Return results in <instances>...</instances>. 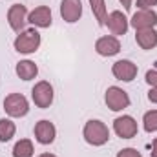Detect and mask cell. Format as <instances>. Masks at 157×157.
<instances>
[{
	"instance_id": "4316f807",
	"label": "cell",
	"mask_w": 157,
	"mask_h": 157,
	"mask_svg": "<svg viewBox=\"0 0 157 157\" xmlns=\"http://www.w3.org/2000/svg\"><path fill=\"white\" fill-rule=\"evenodd\" d=\"M39 157H57V155H53V154H42V155H39Z\"/></svg>"
},
{
	"instance_id": "d6986e66",
	"label": "cell",
	"mask_w": 157,
	"mask_h": 157,
	"mask_svg": "<svg viewBox=\"0 0 157 157\" xmlns=\"http://www.w3.org/2000/svg\"><path fill=\"white\" fill-rule=\"evenodd\" d=\"M17 126L9 119H0V143H7L15 137Z\"/></svg>"
},
{
	"instance_id": "277c9868",
	"label": "cell",
	"mask_w": 157,
	"mask_h": 157,
	"mask_svg": "<svg viewBox=\"0 0 157 157\" xmlns=\"http://www.w3.org/2000/svg\"><path fill=\"white\" fill-rule=\"evenodd\" d=\"M53 97H55L53 86H51L48 80H40V82H37V84L33 86V90H31V99H33L35 106H37V108H42V110H46V108L51 106Z\"/></svg>"
},
{
	"instance_id": "d4e9b609",
	"label": "cell",
	"mask_w": 157,
	"mask_h": 157,
	"mask_svg": "<svg viewBox=\"0 0 157 157\" xmlns=\"http://www.w3.org/2000/svg\"><path fill=\"white\" fill-rule=\"evenodd\" d=\"M150 157H157V137L152 143V152H150Z\"/></svg>"
},
{
	"instance_id": "9a60e30c",
	"label": "cell",
	"mask_w": 157,
	"mask_h": 157,
	"mask_svg": "<svg viewBox=\"0 0 157 157\" xmlns=\"http://www.w3.org/2000/svg\"><path fill=\"white\" fill-rule=\"evenodd\" d=\"M135 42L143 49H154L157 46V31L154 28H150V29H139V31H135Z\"/></svg>"
},
{
	"instance_id": "6da1fadb",
	"label": "cell",
	"mask_w": 157,
	"mask_h": 157,
	"mask_svg": "<svg viewBox=\"0 0 157 157\" xmlns=\"http://www.w3.org/2000/svg\"><path fill=\"white\" fill-rule=\"evenodd\" d=\"M82 135L86 139L88 144L91 146H102L110 141V130L108 126L102 122V121H97V119H91L84 124V130H82Z\"/></svg>"
},
{
	"instance_id": "44dd1931",
	"label": "cell",
	"mask_w": 157,
	"mask_h": 157,
	"mask_svg": "<svg viewBox=\"0 0 157 157\" xmlns=\"http://www.w3.org/2000/svg\"><path fill=\"white\" fill-rule=\"evenodd\" d=\"M117 157H143V155L135 148H124V150H121L117 154Z\"/></svg>"
},
{
	"instance_id": "5bb4252c",
	"label": "cell",
	"mask_w": 157,
	"mask_h": 157,
	"mask_svg": "<svg viewBox=\"0 0 157 157\" xmlns=\"http://www.w3.org/2000/svg\"><path fill=\"white\" fill-rule=\"evenodd\" d=\"M28 22H31L37 28H49L53 18H51V9L48 6H39L28 15Z\"/></svg>"
},
{
	"instance_id": "cb8c5ba5",
	"label": "cell",
	"mask_w": 157,
	"mask_h": 157,
	"mask_svg": "<svg viewBox=\"0 0 157 157\" xmlns=\"http://www.w3.org/2000/svg\"><path fill=\"white\" fill-rule=\"evenodd\" d=\"M148 99H150V102L157 104V86H152V88H150V91H148Z\"/></svg>"
},
{
	"instance_id": "5b68a950",
	"label": "cell",
	"mask_w": 157,
	"mask_h": 157,
	"mask_svg": "<svg viewBox=\"0 0 157 157\" xmlns=\"http://www.w3.org/2000/svg\"><path fill=\"white\" fill-rule=\"evenodd\" d=\"M104 101H106V106L112 112H122L124 108L130 106V95L122 88H119V86H110L106 90Z\"/></svg>"
},
{
	"instance_id": "8992f818",
	"label": "cell",
	"mask_w": 157,
	"mask_h": 157,
	"mask_svg": "<svg viewBox=\"0 0 157 157\" xmlns=\"http://www.w3.org/2000/svg\"><path fill=\"white\" fill-rule=\"evenodd\" d=\"M7 22H9L13 31L22 33L24 28H26V22H28V9H26V6L13 4L9 7V11H7Z\"/></svg>"
},
{
	"instance_id": "ac0fdd59",
	"label": "cell",
	"mask_w": 157,
	"mask_h": 157,
	"mask_svg": "<svg viewBox=\"0 0 157 157\" xmlns=\"http://www.w3.org/2000/svg\"><path fill=\"white\" fill-rule=\"evenodd\" d=\"M33 143L29 139H20L15 146H13V157H33Z\"/></svg>"
},
{
	"instance_id": "ba28073f",
	"label": "cell",
	"mask_w": 157,
	"mask_h": 157,
	"mask_svg": "<svg viewBox=\"0 0 157 157\" xmlns=\"http://www.w3.org/2000/svg\"><path fill=\"white\" fill-rule=\"evenodd\" d=\"M130 24L135 28V31L139 29H150L157 24V13L154 9H137L130 20Z\"/></svg>"
},
{
	"instance_id": "e0dca14e",
	"label": "cell",
	"mask_w": 157,
	"mask_h": 157,
	"mask_svg": "<svg viewBox=\"0 0 157 157\" xmlns=\"http://www.w3.org/2000/svg\"><path fill=\"white\" fill-rule=\"evenodd\" d=\"M90 6H91L93 17H95V20L99 22V26H104V24H106V18H108L106 2H104V0H90Z\"/></svg>"
},
{
	"instance_id": "9c48e42d",
	"label": "cell",
	"mask_w": 157,
	"mask_h": 157,
	"mask_svg": "<svg viewBox=\"0 0 157 157\" xmlns=\"http://www.w3.org/2000/svg\"><path fill=\"white\" fill-rule=\"evenodd\" d=\"M112 73L115 78L122 80V82H132L137 77V64H133L132 60H126V59L117 60L112 66Z\"/></svg>"
},
{
	"instance_id": "2e32d148",
	"label": "cell",
	"mask_w": 157,
	"mask_h": 157,
	"mask_svg": "<svg viewBox=\"0 0 157 157\" xmlns=\"http://www.w3.org/2000/svg\"><path fill=\"white\" fill-rule=\"evenodd\" d=\"M15 71L22 80H31V78H35L39 75V68H37V64L33 60H20L17 64Z\"/></svg>"
},
{
	"instance_id": "603a6c76",
	"label": "cell",
	"mask_w": 157,
	"mask_h": 157,
	"mask_svg": "<svg viewBox=\"0 0 157 157\" xmlns=\"http://www.w3.org/2000/svg\"><path fill=\"white\" fill-rule=\"evenodd\" d=\"M146 82H148L150 86H157V70L146 71Z\"/></svg>"
},
{
	"instance_id": "8fae6325",
	"label": "cell",
	"mask_w": 157,
	"mask_h": 157,
	"mask_svg": "<svg viewBox=\"0 0 157 157\" xmlns=\"http://www.w3.org/2000/svg\"><path fill=\"white\" fill-rule=\"evenodd\" d=\"M57 137V128L51 121L42 119L35 124V139L39 141L40 144H51Z\"/></svg>"
},
{
	"instance_id": "52a82bcc",
	"label": "cell",
	"mask_w": 157,
	"mask_h": 157,
	"mask_svg": "<svg viewBox=\"0 0 157 157\" xmlns=\"http://www.w3.org/2000/svg\"><path fill=\"white\" fill-rule=\"evenodd\" d=\"M113 130L121 139H132L137 135V121L132 115H122L113 121Z\"/></svg>"
},
{
	"instance_id": "484cf974",
	"label": "cell",
	"mask_w": 157,
	"mask_h": 157,
	"mask_svg": "<svg viewBox=\"0 0 157 157\" xmlns=\"http://www.w3.org/2000/svg\"><path fill=\"white\" fill-rule=\"evenodd\" d=\"M119 2H121V4H122V7L128 11V9L132 7V2H133V0H119Z\"/></svg>"
},
{
	"instance_id": "7a4b0ae2",
	"label": "cell",
	"mask_w": 157,
	"mask_h": 157,
	"mask_svg": "<svg viewBox=\"0 0 157 157\" xmlns=\"http://www.w3.org/2000/svg\"><path fill=\"white\" fill-rule=\"evenodd\" d=\"M40 42H42L40 33L35 28H31V29H24L22 33H18V37L15 39L13 46H15V49H17L18 53L29 55V53H35V51L39 49Z\"/></svg>"
},
{
	"instance_id": "30bf717a",
	"label": "cell",
	"mask_w": 157,
	"mask_h": 157,
	"mask_svg": "<svg viewBox=\"0 0 157 157\" xmlns=\"http://www.w3.org/2000/svg\"><path fill=\"white\" fill-rule=\"evenodd\" d=\"M104 26H108V29L112 31L113 37L115 35L119 37V35H126V31L130 28V20L126 18V15L122 11H112L108 15V18H106V24Z\"/></svg>"
},
{
	"instance_id": "4fadbf2b",
	"label": "cell",
	"mask_w": 157,
	"mask_h": 157,
	"mask_svg": "<svg viewBox=\"0 0 157 157\" xmlns=\"http://www.w3.org/2000/svg\"><path fill=\"white\" fill-rule=\"evenodd\" d=\"M95 51L102 57H113L121 51V42L117 37L108 35V37H101L95 42Z\"/></svg>"
},
{
	"instance_id": "7402d4cb",
	"label": "cell",
	"mask_w": 157,
	"mask_h": 157,
	"mask_svg": "<svg viewBox=\"0 0 157 157\" xmlns=\"http://www.w3.org/2000/svg\"><path fill=\"white\" fill-rule=\"evenodd\" d=\"M154 6H157V0H137L139 9H154Z\"/></svg>"
},
{
	"instance_id": "3957f363",
	"label": "cell",
	"mask_w": 157,
	"mask_h": 157,
	"mask_svg": "<svg viewBox=\"0 0 157 157\" xmlns=\"http://www.w3.org/2000/svg\"><path fill=\"white\" fill-rule=\"evenodd\" d=\"M4 110L9 117H24L29 112V102L22 93H9L4 99Z\"/></svg>"
},
{
	"instance_id": "7c38bea8",
	"label": "cell",
	"mask_w": 157,
	"mask_h": 157,
	"mask_svg": "<svg viewBox=\"0 0 157 157\" xmlns=\"http://www.w3.org/2000/svg\"><path fill=\"white\" fill-rule=\"evenodd\" d=\"M60 17L68 24H75L82 17V2L80 0H62L60 2Z\"/></svg>"
},
{
	"instance_id": "ffe728a7",
	"label": "cell",
	"mask_w": 157,
	"mask_h": 157,
	"mask_svg": "<svg viewBox=\"0 0 157 157\" xmlns=\"http://www.w3.org/2000/svg\"><path fill=\"white\" fill-rule=\"evenodd\" d=\"M143 126H144V130H146L148 133L157 132V110H150V112L144 113V117H143Z\"/></svg>"
}]
</instances>
